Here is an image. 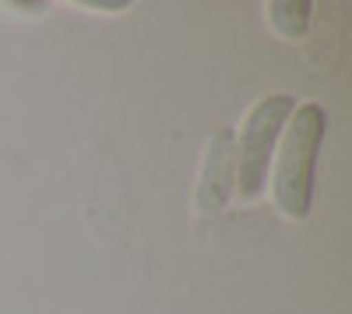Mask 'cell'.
Listing matches in <instances>:
<instances>
[{
  "instance_id": "6da1fadb",
  "label": "cell",
  "mask_w": 352,
  "mask_h": 314,
  "mask_svg": "<svg viewBox=\"0 0 352 314\" xmlns=\"http://www.w3.org/2000/svg\"><path fill=\"white\" fill-rule=\"evenodd\" d=\"M328 134V113L320 103H296L275 152V205L289 219H307L314 209V180H317V156Z\"/></svg>"
},
{
  "instance_id": "7a4b0ae2",
  "label": "cell",
  "mask_w": 352,
  "mask_h": 314,
  "mask_svg": "<svg viewBox=\"0 0 352 314\" xmlns=\"http://www.w3.org/2000/svg\"><path fill=\"white\" fill-rule=\"evenodd\" d=\"M296 109L292 92H272L250 106L247 121L236 134V166H232V194L240 202H257L268 187V169L278 152L285 121Z\"/></svg>"
},
{
  "instance_id": "3957f363",
  "label": "cell",
  "mask_w": 352,
  "mask_h": 314,
  "mask_svg": "<svg viewBox=\"0 0 352 314\" xmlns=\"http://www.w3.org/2000/svg\"><path fill=\"white\" fill-rule=\"evenodd\" d=\"M232 166H236V131L222 127L208 141L197 194H194V205H197L201 216H215V212L226 209V202L232 198Z\"/></svg>"
},
{
  "instance_id": "277c9868",
  "label": "cell",
  "mask_w": 352,
  "mask_h": 314,
  "mask_svg": "<svg viewBox=\"0 0 352 314\" xmlns=\"http://www.w3.org/2000/svg\"><path fill=\"white\" fill-rule=\"evenodd\" d=\"M268 18L278 28V36L300 39L310 25V4L307 0H275V4H268Z\"/></svg>"
},
{
  "instance_id": "5b68a950",
  "label": "cell",
  "mask_w": 352,
  "mask_h": 314,
  "mask_svg": "<svg viewBox=\"0 0 352 314\" xmlns=\"http://www.w3.org/2000/svg\"><path fill=\"white\" fill-rule=\"evenodd\" d=\"M11 11H25V14H39V11H50L46 0H8Z\"/></svg>"
},
{
  "instance_id": "8992f818",
  "label": "cell",
  "mask_w": 352,
  "mask_h": 314,
  "mask_svg": "<svg viewBox=\"0 0 352 314\" xmlns=\"http://www.w3.org/2000/svg\"><path fill=\"white\" fill-rule=\"evenodd\" d=\"M85 8H92V11H127L131 4L127 0H85Z\"/></svg>"
}]
</instances>
